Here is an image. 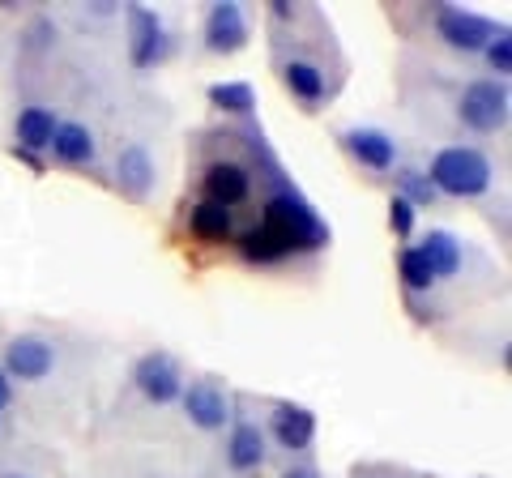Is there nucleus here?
Masks as SVG:
<instances>
[{
    "label": "nucleus",
    "instance_id": "f257e3e1",
    "mask_svg": "<svg viewBox=\"0 0 512 478\" xmlns=\"http://www.w3.org/2000/svg\"><path fill=\"white\" fill-rule=\"evenodd\" d=\"M261 227L269 231L282 244V252L291 257L299 248H325L329 244V227L316 218V210L299 193L282 188L265 201V214H261Z\"/></svg>",
    "mask_w": 512,
    "mask_h": 478
},
{
    "label": "nucleus",
    "instance_id": "f03ea898",
    "mask_svg": "<svg viewBox=\"0 0 512 478\" xmlns=\"http://www.w3.org/2000/svg\"><path fill=\"white\" fill-rule=\"evenodd\" d=\"M427 180L436 193L448 197H478L491 188V158L474 146H448L431 158Z\"/></svg>",
    "mask_w": 512,
    "mask_h": 478
},
{
    "label": "nucleus",
    "instance_id": "7ed1b4c3",
    "mask_svg": "<svg viewBox=\"0 0 512 478\" xmlns=\"http://www.w3.org/2000/svg\"><path fill=\"white\" fill-rule=\"evenodd\" d=\"M461 124L474 133H500L508 124V86L500 82V77H478V82H470L466 90H461Z\"/></svg>",
    "mask_w": 512,
    "mask_h": 478
},
{
    "label": "nucleus",
    "instance_id": "20e7f679",
    "mask_svg": "<svg viewBox=\"0 0 512 478\" xmlns=\"http://www.w3.org/2000/svg\"><path fill=\"white\" fill-rule=\"evenodd\" d=\"M133 380H137L141 397H150L154 406H167V402H175V397L184 393L180 363H175L167 350H150V355H141L137 368H133Z\"/></svg>",
    "mask_w": 512,
    "mask_h": 478
},
{
    "label": "nucleus",
    "instance_id": "39448f33",
    "mask_svg": "<svg viewBox=\"0 0 512 478\" xmlns=\"http://www.w3.org/2000/svg\"><path fill=\"white\" fill-rule=\"evenodd\" d=\"M436 30L448 47H461V52H483L495 39V26L487 18H478L470 9H457V5H444L436 13Z\"/></svg>",
    "mask_w": 512,
    "mask_h": 478
},
{
    "label": "nucleus",
    "instance_id": "423d86ee",
    "mask_svg": "<svg viewBox=\"0 0 512 478\" xmlns=\"http://www.w3.org/2000/svg\"><path fill=\"white\" fill-rule=\"evenodd\" d=\"M128 26H133V39H128V60H133L137 69L158 65V60L167 56V47H171L163 22H158V13L133 5V9H128Z\"/></svg>",
    "mask_w": 512,
    "mask_h": 478
},
{
    "label": "nucleus",
    "instance_id": "0eeeda50",
    "mask_svg": "<svg viewBox=\"0 0 512 478\" xmlns=\"http://www.w3.org/2000/svg\"><path fill=\"white\" fill-rule=\"evenodd\" d=\"M201 193H205V201L231 210V205H244L252 197V175H248V167L222 158V163H210L201 171Z\"/></svg>",
    "mask_w": 512,
    "mask_h": 478
},
{
    "label": "nucleus",
    "instance_id": "6e6552de",
    "mask_svg": "<svg viewBox=\"0 0 512 478\" xmlns=\"http://www.w3.org/2000/svg\"><path fill=\"white\" fill-rule=\"evenodd\" d=\"M180 402H184V414L201 427V432H218V427H227V419H231V402L214 380H192V385L180 393Z\"/></svg>",
    "mask_w": 512,
    "mask_h": 478
},
{
    "label": "nucleus",
    "instance_id": "1a4fd4ad",
    "mask_svg": "<svg viewBox=\"0 0 512 478\" xmlns=\"http://www.w3.org/2000/svg\"><path fill=\"white\" fill-rule=\"evenodd\" d=\"M244 43H248L244 9L231 5V0H222V5H214V9H210V18H205V47H210V52L231 56V52H239Z\"/></svg>",
    "mask_w": 512,
    "mask_h": 478
},
{
    "label": "nucleus",
    "instance_id": "9d476101",
    "mask_svg": "<svg viewBox=\"0 0 512 478\" xmlns=\"http://www.w3.org/2000/svg\"><path fill=\"white\" fill-rule=\"evenodd\" d=\"M116 188L124 197H133V201H146L150 197V188H154V158L146 146H124L116 154Z\"/></svg>",
    "mask_w": 512,
    "mask_h": 478
},
{
    "label": "nucleus",
    "instance_id": "9b49d317",
    "mask_svg": "<svg viewBox=\"0 0 512 478\" xmlns=\"http://www.w3.org/2000/svg\"><path fill=\"white\" fill-rule=\"evenodd\" d=\"M52 363H56V355L43 338H13L5 350V372L13 380H43L52 372Z\"/></svg>",
    "mask_w": 512,
    "mask_h": 478
},
{
    "label": "nucleus",
    "instance_id": "f8f14e48",
    "mask_svg": "<svg viewBox=\"0 0 512 478\" xmlns=\"http://www.w3.org/2000/svg\"><path fill=\"white\" fill-rule=\"evenodd\" d=\"M342 146L350 158H359V163L372 167V171H389L397 163V141L380 129H346Z\"/></svg>",
    "mask_w": 512,
    "mask_h": 478
},
{
    "label": "nucleus",
    "instance_id": "ddd939ff",
    "mask_svg": "<svg viewBox=\"0 0 512 478\" xmlns=\"http://www.w3.org/2000/svg\"><path fill=\"white\" fill-rule=\"evenodd\" d=\"M274 436H278L282 449H291V453L308 449L312 436H316V414H312L308 406H291V402H282V406L274 410Z\"/></svg>",
    "mask_w": 512,
    "mask_h": 478
},
{
    "label": "nucleus",
    "instance_id": "4468645a",
    "mask_svg": "<svg viewBox=\"0 0 512 478\" xmlns=\"http://www.w3.org/2000/svg\"><path fill=\"white\" fill-rule=\"evenodd\" d=\"M188 231L197 239H205V244H227L231 231H235V218H231V210H222L214 201H197L188 214Z\"/></svg>",
    "mask_w": 512,
    "mask_h": 478
},
{
    "label": "nucleus",
    "instance_id": "2eb2a0df",
    "mask_svg": "<svg viewBox=\"0 0 512 478\" xmlns=\"http://www.w3.org/2000/svg\"><path fill=\"white\" fill-rule=\"evenodd\" d=\"M52 150L60 163H69V167H86L90 158H94V137H90V129L86 124H56V133H52Z\"/></svg>",
    "mask_w": 512,
    "mask_h": 478
},
{
    "label": "nucleus",
    "instance_id": "dca6fc26",
    "mask_svg": "<svg viewBox=\"0 0 512 478\" xmlns=\"http://www.w3.org/2000/svg\"><path fill=\"white\" fill-rule=\"evenodd\" d=\"M227 461L231 470H256L265 461V436L256 423H235L227 440Z\"/></svg>",
    "mask_w": 512,
    "mask_h": 478
},
{
    "label": "nucleus",
    "instance_id": "f3484780",
    "mask_svg": "<svg viewBox=\"0 0 512 478\" xmlns=\"http://www.w3.org/2000/svg\"><path fill=\"white\" fill-rule=\"evenodd\" d=\"M423 252V261L431 265V274L436 278H453L457 269H461V244H457V235H448V231H427L423 244H414Z\"/></svg>",
    "mask_w": 512,
    "mask_h": 478
},
{
    "label": "nucleus",
    "instance_id": "a211bd4d",
    "mask_svg": "<svg viewBox=\"0 0 512 478\" xmlns=\"http://www.w3.org/2000/svg\"><path fill=\"white\" fill-rule=\"evenodd\" d=\"M52 133H56V116L47 107H26L18 111V150H47L52 146Z\"/></svg>",
    "mask_w": 512,
    "mask_h": 478
},
{
    "label": "nucleus",
    "instance_id": "6ab92c4d",
    "mask_svg": "<svg viewBox=\"0 0 512 478\" xmlns=\"http://www.w3.org/2000/svg\"><path fill=\"white\" fill-rule=\"evenodd\" d=\"M282 82L303 103H320V99H325V73H320L316 65H308V60H291V65L282 69Z\"/></svg>",
    "mask_w": 512,
    "mask_h": 478
},
{
    "label": "nucleus",
    "instance_id": "aec40b11",
    "mask_svg": "<svg viewBox=\"0 0 512 478\" xmlns=\"http://www.w3.org/2000/svg\"><path fill=\"white\" fill-rule=\"evenodd\" d=\"M239 257L252 261V265H274V261L286 257V252H282V244L265 227H252V231L239 235Z\"/></svg>",
    "mask_w": 512,
    "mask_h": 478
},
{
    "label": "nucleus",
    "instance_id": "412c9836",
    "mask_svg": "<svg viewBox=\"0 0 512 478\" xmlns=\"http://www.w3.org/2000/svg\"><path fill=\"white\" fill-rule=\"evenodd\" d=\"M210 103L218 111H227V116H248L256 107V94L248 82H214L210 86Z\"/></svg>",
    "mask_w": 512,
    "mask_h": 478
},
{
    "label": "nucleus",
    "instance_id": "4be33fe9",
    "mask_svg": "<svg viewBox=\"0 0 512 478\" xmlns=\"http://www.w3.org/2000/svg\"><path fill=\"white\" fill-rule=\"evenodd\" d=\"M397 274H402L406 291H431V282H436V274H431V265L423 261L419 248H402V252H397Z\"/></svg>",
    "mask_w": 512,
    "mask_h": 478
},
{
    "label": "nucleus",
    "instance_id": "5701e85b",
    "mask_svg": "<svg viewBox=\"0 0 512 478\" xmlns=\"http://www.w3.org/2000/svg\"><path fill=\"white\" fill-rule=\"evenodd\" d=\"M397 188H402V193H397V197L410 201L414 210H419V205H431V201L440 197L436 188H431L427 175H423V171H414V167H402V171H397Z\"/></svg>",
    "mask_w": 512,
    "mask_h": 478
},
{
    "label": "nucleus",
    "instance_id": "b1692460",
    "mask_svg": "<svg viewBox=\"0 0 512 478\" xmlns=\"http://www.w3.org/2000/svg\"><path fill=\"white\" fill-rule=\"evenodd\" d=\"M483 52H487V65L495 73H508L512 69V39H508V30H495V39L483 47Z\"/></svg>",
    "mask_w": 512,
    "mask_h": 478
},
{
    "label": "nucleus",
    "instance_id": "393cba45",
    "mask_svg": "<svg viewBox=\"0 0 512 478\" xmlns=\"http://www.w3.org/2000/svg\"><path fill=\"white\" fill-rule=\"evenodd\" d=\"M389 227L402 235V239L414 231V205H410V201H402V197H393V201H389Z\"/></svg>",
    "mask_w": 512,
    "mask_h": 478
},
{
    "label": "nucleus",
    "instance_id": "a878e982",
    "mask_svg": "<svg viewBox=\"0 0 512 478\" xmlns=\"http://www.w3.org/2000/svg\"><path fill=\"white\" fill-rule=\"evenodd\" d=\"M9 393H13V389H9V376H5V372H0V410H5V406H9Z\"/></svg>",
    "mask_w": 512,
    "mask_h": 478
},
{
    "label": "nucleus",
    "instance_id": "bb28decb",
    "mask_svg": "<svg viewBox=\"0 0 512 478\" xmlns=\"http://www.w3.org/2000/svg\"><path fill=\"white\" fill-rule=\"evenodd\" d=\"M282 478H312V470H286Z\"/></svg>",
    "mask_w": 512,
    "mask_h": 478
},
{
    "label": "nucleus",
    "instance_id": "cd10ccee",
    "mask_svg": "<svg viewBox=\"0 0 512 478\" xmlns=\"http://www.w3.org/2000/svg\"><path fill=\"white\" fill-rule=\"evenodd\" d=\"M9 478H26V474H9Z\"/></svg>",
    "mask_w": 512,
    "mask_h": 478
}]
</instances>
